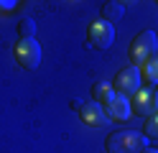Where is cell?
<instances>
[{"instance_id": "1", "label": "cell", "mask_w": 158, "mask_h": 153, "mask_svg": "<svg viewBox=\"0 0 158 153\" xmlns=\"http://www.w3.org/2000/svg\"><path fill=\"white\" fill-rule=\"evenodd\" d=\"M105 148L107 153H143L145 146V135H140L138 130H112L105 138Z\"/></svg>"}, {"instance_id": "2", "label": "cell", "mask_w": 158, "mask_h": 153, "mask_svg": "<svg viewBox=\"0 0 158 153\" xmlns=\"http://www.w3.org/2000/svg\"><path fill=\"white\" fill-rule=\"evenodd\" d=\"M127 54H130V61L140 69L143 64L151 56L158 54V41H156V33L153 31H140L133 41H130V49H127Z\"/></svg>"}, {"instance_id": "3", "label": "cell", "mask_w": 158, "mask_h": 153, "mask_svg": "<svg viewBox=\"0 0 158 153\" xmlns=\"http://www.w3.org/2000/svg\"><path fill=\"white\" fill-rule=\"evenodd\" d=\"M13 56L23 69H36L41 64V46H38L36 38H18L13 46Z\"/></svg>"}, {"instance_id": "4", "label": "cell", "mask_w": 158, "mask_h": 153, "mask_svg": "<svg viewBox=\"0 0 158 153\" xmlns=\"http://www.w3.org/2000/svg\"><path fill=\"white\" fill-rule=\"evenodd\" d=\"M140 82H143L140 69L138 66H127L123 71H117V77L112 82V89L117 92V95H123V97H133L135 92L140 89Z\"/></svg>"}, {"instance_id": "5", "label": "cell", "mask_w": 158, "mask_h": 153, "mask_svg": "<svg viewBox=\"0 0 158 153\" xmlns=\"http://www.w3.org/2000/svg\"><path fill=\"white\" fill-rule=\"evenodd\" d=\"M130 110L138 112L143 117H151L158 112V89H138L133 95V102H130Z\"/></svg>"}, {"instance_id": "6", "label": "cell", "mask_w": 158, "mask_h": 153, "mask_svg": "<svg viewBox=\"0 0 158 153\" xmlns=\"http://www.w3.org/2000/svg\"><path fill=\"white\" fill-rule=\"evenodd\" d=\"M87 38H89V46L92 49H107L115 38V28L107 23V20H94L87 31Z\"/></svg>"}, {"instance_id": "7", "label": "cell", "mask_w": 158, "mask_h": 153, "mask_svg": "<svg viewBox=\"0 0 158 153\" xmlns=\"http://www.w3.org/2000/svg\"><path fill=\"white\" fill-rule=\"evenodd\" d=\"M79 120L84 122L87 128H105L107 122V115H105V107L97 105V102H84V107L79 110Z\"/></svg>"}, {"instance_id": "8", "label": "cell", "mask_w": 158, "mask_h": 153, "mask_svg": "<svg viewBox=\"0 0 158 153\" xmlns=\"http://www.w3.org/2000/svg\"><path fill=\"white\" fill-rule=\"evenodd\" d=\"M130 112H133L130 110V102H127V97H123V95H115V100L105 107L107 120H127Z\"/></svg>"}, {"instance_id": "9", "label": "cell", "mask_w": 158, "mask_h": 153, "mask_svg": "<svg viewBox=\"0 0 158 153\" xmlns=\"http://www.w3.org/2000/svg\"><path fill=\"white\" fill-rule=\"evenodd\" d=\"M115 95L117 92L110 84H105V82H97V84L92 87V102H97V105H102V107L110 105V102L115 100Z\"/></svg>"}, {"instance_id": "10", "label": "cell", "mask_w": 158, "mask_h": 153, "mask_svg": "<svg viewBox=\"0 0 158 153\" xmlns=\"http://www.w3.org/2000/svg\"><path fill=\"white\" fill-rule=\"evenodd\" d=\"M125 15V5L123 3H105L102 5V20H107V23H117Z\"/></svg>"}, {"instance_id": "11", "label": "cell", "mask_w": 158, "mask_h": 153, "mask_svg": "<svg viewBox=\"0 0 158 153\" xmlns=\"http://www.w3.org/2000/svg\"><path fill=\"white\" fill-rule=\"evenodd\" d=\"M140 77H143L145 82H151V84H158V54L151 56V59L140 66Z\"/></svg>"}, {"instance_id": "12", "label": "cell", "mask_w": 158, "mask_h": 153, "mask_svg": "<svg viewBox=\"0 0 158 153\" xmlns=\"http://www.w3.org/2000/svg\"><path fill=\"white\" fill-rule=\"evenodd\" d=\"M33 36H36L33 18H21L18 20V38H33Z\"/></svg>"}, {"instance_id": "13", "label": "cell", "mask_w": 158, "mask_h": 153, "mask_svg": "<svg viewBox=\"0 0 158 153\" xmlns=\"http://www.w3.org/2000/svg\"><path fill=\"white\" fill-rule=\"evenodd\" d=\"M143 135H145V138H153V140H158V112H156V115H151V117L145 120Z\"/></svg>"}, {"instance_id": "14", "label": "cell", "mask_w": 158, "mask_h": 153, "mask_svg": "<svg viewBox=\"0 0 158 153\" xmlns=\"http://www.w3.org/2000/svg\"><path fill=\"white\" fill-rule=\"evenodd\" d=\"M69 105H72V110H74V112H79V110L84 107V102H82V100H72Z\"/></svg>"}, {"instance_id": "15", "label": "cell", "mask_w": 158, "mask_h": 153, "mask_svg": "<svg viewBox=\"0 0 158 153\" xmlns=\"http://www.w3.org/2000/svg\"><path fill=\"white\" fill-rule=\"evenodd\" d=\"M13 5H15V3H0V10H10Z\"/></svg>"}, {"instance_id": "16", "label": "cell", "mask_w": 158, "mask_h": 153, "mask_svg": "<svg viewBox=\"0 0 158 153\" xmlns=\"http://www.w3.org/2000/svg\"><path fill=\"white\" fill-rule=\"evenodd\" d=\"M143 153H158V151H156V148H145Z\"/></svg>"}]
</instances>
